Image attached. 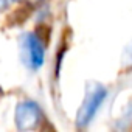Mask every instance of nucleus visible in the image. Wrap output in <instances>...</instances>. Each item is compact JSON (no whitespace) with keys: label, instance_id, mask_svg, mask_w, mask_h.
<instances>
[{"label":"nucleus","instance_id":"nucleus-5","mask_svg":"<svg viewBox=\"0 0 132 132\" xmlns=\"http://www.w3.org/2000/svg\"><path fill=\"white\" fill-rule=\"evenodd\" d=\"M13 2H19V0H13Z\"/></svg>","mask_w":132,"mask_h":132},{"label":"nucleus","instance_id":"nucleus-4","mask_svg":"<svg viewBox=\"0 0 132 132\" xmlns=\"http://www.w3.org/2000/svg\"><path fill=\"white\" fill-rule=\"evenodd\" d=\"M8 6V0H0V11H3Z\"/></svg>","mask_w":132,"mask_h":132},{"label":"nucleus","instance_id":"nucleus-2","mask_svg":"<svg viewBox=\"0 0 132 132\" xmlns=\"http://www.w3.org/2000/svg\"><path fill=\"white\" fill-rule=\"evenodd\" d=\"M20 56L22 62L33 72L39 70L44 65V45L40 44V39L33 33H25L20 37Z\"/></svg>","mask_w":132,"mask_h":132},{"label":"nucleus","instance_id":"nucleus-3","mask_svg":"<svg viewBox=\"0 0 132 132\" xmlns=\"http://www.w3.org/2000/svg\"><path fill=\"white\" fill-rule=\"evenodd\" d=\"M42 121V112L34 101H22L16 107V126L19 130H33L39 127Z\"/></svg>","mask_w":132,"mask_h":132},{"label":"nucleus","instance_id":"nucleus-1","mask_svg":"<svg viewBox=\"0 0 132 132\" xmlns=\"http://www.w3.org/2000/svg\"><path fill=\"white\" fill-rule=\"evenodd\" d=\"M106 96H107V90L104 86L92 84L89 87L86 98H84V101L78 110V115H76V126L78 127H86L93 120V117L96 115V112L101 107Z\"/></svg>","mask_w":132,"mask_h":132}]
</instances>
